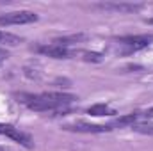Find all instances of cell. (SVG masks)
Here are the masks:
<instances>
[{"label":"cell","instance_id":"6da1fadb","mask_svg":"<svg viewBox=\"0 0 153 151\" xmlns=\"http://www.w3.org/2000/svg\"><path fill=\"white\" fill-rule=\"evenodd\" d=\"M20 100L25 103L30 110L34 112H48V110H57L61 107H66L68 103L75 101L76 96L66 94V93H41V94H22Z\"/></svg>","mask_w":153,"mask_h":151},{"label":"cell","instance_id":"7a4b0ae2","mask_svg":"<svg viewBox=\"0 0 153 151\" xmlns=\"http://www.w3.org/2000/svg\"><path fill=\"white\" fill-rule=\"evenodd\" d=\"M38 21V14L32 11H11L0 16V25H27Z\"/></svg>","mask_w":153,"mask_h":151},{"label":"cell","instance_id":"3957f363","mask_svg":"<svg viewBox=\"0 0 153 151\" xmlns=\"http://www.w3.org/2000/svg\"><path fill=\"white\" fill-rule=\"evenodd\" d=\"M62 130H66V132H78V133H105V132H111L112 126L111 124H93V123L76 121L73 124H64Z\"/></svg>","mask_w":153,"mask_h":151},{"label":"cell","instance_id":"277c9868","mask_svg":"<svg viewBox=\"0 0 153 151\" xmlns=\"http://www.w3.org/2000/svg\"><path fill=\"white\" fill-rule=\"evenodd\" d=\"M100 9L105 11H114V13H121V14H130L135 11L143 9V4H132V2H105V4H98Z\"/></svg>","mask_w":153,"mask_h":151},{"label":"cell","instance_id":"5b68a950","mask_svg":"<svg viewBox=\"0 0 153 151\" xmlns=\"http://www.w3.org/2000/svg\"><path fill=\"white\" fill-rule=\"evenodd\" d=\"M152 41H153V36H148V34H144V36H126V38L117 39L119 44H123V46H126L128 50H134V52L150 46Z\"/></svg>","mask_w":153,"mask_h":151},{"label":"cell","instance_id":"8992f818","mask_svg":"<svg viewBox=\"0 0 153 151\" xmlns=\"http://www.w3.org/2000/svg\"><path fill=\"white\" fill-rule=\"evenodd\" d=\"M39 52L52 57V59H71L73 57L71 50H68L64 46H59V44H53V43L46 44V46H39Z\"/></svg>","mask_w":153,"mask_h":151},{"label":"cell","instance_id":"52a82bcc","mask_svg":"<svg viewBox=\"0 0 153 151\" xmlns=\"http://www.w3.org/2000/svg\"><path fill=\"white\" fill-rule=\"evenodd\" d=\"M7 137H11L14 142L22 144V146H25V148H29V150H30V148H34V142H32L30 135H27L25 132H22V130H18V128H14V126H11V128H9Z\"/></svg>","mask_w":153,"mask_h":151},{"label":"cell","instance_id":"ba28073f","mask_svg":"<svg viewBox=\"0 0 153 151\" xmlns=\"http://www.w3.org/2000/svg\"><path fill=\"white\" fill-rule=\"evenodd\" d=\"M73 59H82L85 62H102V53L98 52H89V50H71Z\"/></svg>","mask_w":153,"mask_h":151},{"label":"cell","instance_id":"9c48e42d","mask_svg":"<svg viewBox=\"0 0 153 151\" xmlns=\"http://www.w3.org/2000/svg\"><path fill=\"white\" fill-rule=\"evenodd\" d=\"M84 39H85V36H84V34L62 36V38H55V39H53V44H59V46H64V48H68V46L76 44V43H80V41H84Z\"/></svg>","mask_w":153,"mask_h":151},{"label":"cell","instance_id":"30bf717a","mask_svg":"<svg viewBox=\"0 0 153 151\" xmlns=\"http://www.w3.org/2000/svg\"><path fill=\"white\" fill-rule=\"evenodd\" d=\"M87 112L91 114V115H94V117H102V115H112L116 114L109 105H105V103H96V105H93V107H89L87 109Z\"/></svg>","mask_w":153,"mask_h":151},{"label":"cell","instance_id":"8fae6325","mask_svg":"<svg viewBox=\"0 0 153 151\" xmlns=\"http://www.w3.org/2000/svg\"><path fill=\"white\" fill-rule=\"evenodd\" d=\"M23 39L16 34H11V32H5V30H0V44H5V46H18Z\"/></svg>","mask_w":153,"mask_h":151},{"label":"cell","instance_id":"7c38bea8","mask_svg":"<svg viewBox=\"0 0 153 151\" xmlns=\"http://www.w3.org/2000/svg\"><path fill=\"white\" fill-rule=\"evenodd\" d=\"M139 117H141V114L139 112L126 114V115H123V117H117L114 123H112V126H128V124H134Z\"/></svg>","mask_w":153,"mask_h":151},{"label":"cell","instance_id":"4fadbf2b","mask_svg":"<svg viewBox=\"0 0 153 151\" xmlns=\"http://www.w3.org/2000/svg\"><path fill=\"white\" fill-rule=\"evenodd\" d=\"M9 128H11V124H2V123H0V135H7Z\"/></svg>","mask_w":153,"mask_h":151},{"label":"cell","instance_id":"5bb4252c","mask_svg":"<svg viewBox=\"0 0 153 151\" xmlns=\"http://www.w3.org/2000/svg\"><path fill=\"white\" fill-rule=\"evenodd\" d=\"M7 57H9V53H7V52H5L4 48H0V64H2V62H4V61L7 59Z\"/></svg>","mask_w":153,"mask_h":151},{"label":"cell","instance_id":"9a60e30c","mask_svg":"<svg viewBox=\"0 0 153 151\" xmlns=\"http://www.w3.org/2000/svg\"><path fill=\"white\" fill-rule=\"evenodd\" d=\"M141 115H143V117H146V119H153V107H152V109H148L146 112H143Z\"/></svg>","mask_w":153,"mask_h":151},{"label":"cell","instance_id":"2e32d148","mask_svg":"<svg viewBox=\"0 0 153 151\" xmlns=\"http://www.w3.org/2000/svg\"><path fill=\"white\" fill-rule=\"evenodd\" d=\"M146 21H148V23H152V25H153V18H148Z\"/></svg>","mask_w":153,"mask_h":151}]
</instances>
